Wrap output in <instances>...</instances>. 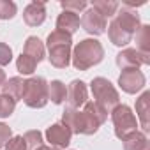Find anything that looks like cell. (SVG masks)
Masks as SVG:
<instances>
[{
  "label": "cell",
  "instance_id": "cb8c5ba5",
  "mask_svg": "<svg viewBox=\"0 0 150 150\" xmlns=\"http://www.w3.org/2000/svg\"><path fill=\"white\" fill-rule=\"evenodd\" d=\"M27 150H37L39 146H42V134L39 131H28L23 136Z\"/></svg>",
  "mask_w": 150,
  "mask_h": 150
},
{
  "label": "cell",
  "instance_id": "ba28073f",
  "mask_svg": "<svg viewBox=\"0 0 150 150\" xmlns=\"http://www.w3.org/2000/svg\"><path fill=\"white\" fill-rule=\"evenodd\" d=\"M146 64H150V55H143L132 48H127L117 55V65L122 69H138L139 65Z\"/></svg>",
  "mask_w": 150,
  "mask_h": 150
},
{
  "label": "cell",
  "instance_id": "5b68a950",
  "mask_svg": "<svg viewBox=\"0 0 150 150\" xmlns=\"http://www.w3.org/2000/svg\"><path fill=\"white\" fill-rule=\"evenodd\" d=\"M90 88H92V94L96 97V103L101 108H104L106 111H111L113 108L118 106L120 96L115 90V87L111 85V81H108L106 78H101V76L94 78L90 83Z\"/></svg>",
  "mask_w": 150,
  "mask_h": 150
},
{
  "label": "cell",
  "instance_id": "4fadbf2b",
  "mask_svg": "<svg viewBox=\"0 0 150 150\" xmlns=\"http://www.w3.org/2000/svg\"><path fill=\"white\" fill-rule=\"evenodd\" d=\"M120 28H124L125 32H129L131 35H134L136 32H138V28L141 27L139 25V16L134 13V11H131V9H127V7H124L118 14H117V18L113 20Z\"/></svg>",
  "mask_w": 150,
  "mask_h": 150
},
{
  "label": "cell",
  "instance_id": "1f68e13d",
  "mask_svg": "<svg viewBox=\"0 0 150 150\" xmlns=\"http://www.w3.org/2000/svg\"><path fill=\"white\" fill-rule=\"evenodd\" d=\"M4 81H6V72H4L2 69H0V87L4 85Z\"/></svg>",
  "mask_w": 150,
  "mask_h": 150
},
{
  "label": "cell",
  "instance_id": "4316f807",
  "mask_svg": "<svg viewBox=\"0 0 150 150\" xmlns=\"http://www.w3.org/2000/svg\"><path fill=\"white\" fill-rule=\"evenodd\" d=\"M16 14V4L9 0H0V20H11Z\"/></svg>",
  "mask_w": 150,
  "mask_h": 150
},
{
  "label": "cell",
  "instance_id": "83f0119b",
  "mask_svg": "<svg viewBox=\"0 0 150 150\" xmlns=\"http://www.w3.org/2000/svg\"><path fill=\"white\" fill-rule=\"evenodd\" d=\"M6 150H27L23 136H14L6 143Z\"/></svg>",
  "mask_w": 150,
  "mask_h": 150
},
{
  "label": "cell",
  "instance_id": "8fae6325",
  "mask_svg": "<svg viewBox=\"0 0 150 150\" xmlns=\"http://www.w3.org/2000/svg\"><path fill=\"white\" fill-rule=\"evenodd\" d=\"M23 20L28 27H39L46 20V6L44 2H32L25 7L23 11Z\"/></svg>",
  "mask_w": 150,
  "mask_h": 150
},
{
  "label": "cell",
  "instance_id": "7a4b0ae2",
  "mask_svg": "<svg viewBox=\"0 0 150 150\" xmlns=\"http://www.w3.org/2000/svg\"><path fill=\"white\" fill-rule=\"evenodd\" d=\"M71 35L60 30H55L48 35V50H50V62L58 69H65L71 64Z\"/></svg>",
  "mask_w": 150,
  "mask_h": 150
},
{
  "label": "cell",
  "instance_id": "5bb4252c",
  "mask_svg": "<svg viewBox=\"0 0 150 150\" xmlns=\"http://www.w3.org/2000/svg\"><path fill=\"white\" fill-rule=\"evenodd\" d=\"M136 113L141 122V129L150 131V92H143L136 101Z\"/></svg>",
  "mask_w": 150,
  "mask_h": 150
},
{
  "label": "cell",
  "instance_id": "9c48e42d",
  "mask_svg": "<svg viewBox=\"0 0 150 150\" xmlns=\"http://www.w3.org/2000/svg\"><path fill=\"white\" fill-rule=\"evenodd\" d=\"M80 25H81L88 34H92V35H101V34H104V32H106V27H108L106 18L101 16V14H99L97 11H94V9H88V11L83 14Z\"/></svg>",
  "mask_w": 150,
  "mask_h": 150
},
{
  "label": "cell",
  "instance_id": "d6986e66",
  "mask_svg": "<svg viewBox=\"0 0 150 150\" xmlns=\"http://www.w3.org/2000/svg\"><path fill=\"white\" fill-rule=\"evenodd\" d=\"M108 35H110V41H111L115 46H125V44H129L131 39H132V35H131L129 32H125L124 28H120L115 21L110 23V27H108Z\"/></svg>",
  "mask_w": 150,
  "mask_h": 150
},
{
  "label": "cell",
  "instance_id": "6da1fadb",
  "mask_svg": "<svg viewBox=\"0 0 150 150\" xmlns=\"http://www.w3.org/2000/svg\"><path fill=\"white\" fill-rule=\"evenodd\" d=\"M104 57V48L97 39H83L81 42L76 44L72 51V65L80 69V71H87L94 65H97Z\"/></svg>",
  "mask_w": 150,
  "mask_h": 150
},
{
  "label": "cell",
  "instance_id": "277c9868",
  "mask_svg": "<svg viewBox=\"0 0 150 150\" xmlns=\"http://www.w3.org/2000/svg\"><path fill=\"white\" fill-rule=\"evenodd\" d=\"M23 103L30 108H42L48 103V81L41 76L28 78L23 88Z\"/></svg>",
  "mask_w": 150,
  "mask_h": 150
},
{
  "label": "cell",
  "instance_id": "52a82bcc",
  "mask_svg": "<svg viewBox=\"0 0 150 150\" xmlns=\"http://www.w3.org/2000/svg\"><path fill=\"white\" fill-rule=\"evenodd\" d=\"M118 85L127 94H136L145 87V74L139 69H124L118 76Z\"/></svg>",
  "mask_w": 150,
  "mask_h": 150
},
{
  "label": "cell",
  "instance_id": "603a6c76",
  "mask_svg": "<svg viewBox=\"0 0 150 150\" xmlns=\"http://www.w3.org/2000/svg\"><path fill=\"white\" fill-rule=\"evenodd\" d=\"M16 67H18V71H20L21 74H32V72L35 71V67H37V62H35L32 57L21 53V55L18 57V60H16Z\"/></svg>",
  "mask_w": 150,
  "mask_h": 150
},
{
  "label": "cell",
  "instance_id": "484cf974",
  "mask_svg": "<svg viewBox=\"0 0 150 150\" xmlns=\"http://www.w3.org/2000/svg\"><path fill=\"white\" fill-rule=\"evenodd\" d=\"M60 6L64 7V11H69V13H80V11H83V9H87V2L85 0H62L60 2Z\"/></svg>",
  "mask_w": 150,
  "mask_h": 150
},
{
  "label": "cell",
  "instance_id": "30bf717a",
  "mask_svg": "<svg viewBox=\"0 0 150 150\" xmlns=\"http://www.w3.org/2000/svg\"><path fill=\"white\" fill-rule=\"evenodd\" d=\"M71 136L72 132L69 131V127H65L64 124H53L51 127H48L46 131V138L53 146L58 148H65L71 143Z\"/></svg>",
  "mask_w": 150,
  "mask_h": 150
},
{
  "label": "cell",
  "instance_id": "2e32d148",
  "mask_svg": "<svg viewBox=\"0 0 150 150\" xmlns=\"http://www.w3.org/2000/svg\"><path fill=\"white\" fill-rule=\"evenodd\" d=\"M122 141H124V150H150V143L146 136L139 131L127 134L125 138H122Z\"/></svg>",
  "mask_w": 150,
  "mask_h": 150
},
{
  "label": "cell",
  "instance_id": "7402d4cb",
  "mask_svg": "<svg viewBox=\"0 0 150 150\" xmlns=\"http://www.w3.org/2000/svg\"><path fill=\"white\" fill-rule=\"evenodd\" d=\"M92 9L97 11L101 16L110 18V16H113L117 13L118 2H115V0H96V2H92Z\"/></svg>",
  "mask_w": 150,
  "mask_h": 150
},
{
  "label": "cell",
  "instance_id": "f1b7e54d",
  "mask_svg": "<svg viewBox=\"0 0 150 150\" xmlns=\"http://www.w3.org/2000/svg\"><path fill=\"white\" fill-rule=\"evenodd\" d=\"M11 60H13V50L6 42H0V65H7Z\"/></svg>",
  "mask_w": 150,
  "mask_h": 150
},
{
  "label": "cell",
  "instance_id": "3957f363",
  "mask_svg": "<svg viewBox=\"0 0 150 150\" xmlns=\"http://www.w3.org/2000/svg\"><path fill=\"white\" fill-rule=\"evenodd\" d=\"M106 118H108V111L104 108H101L96 101L85 103V110L80 111L76 134H94V132H97V129L104 124Z\"/></svg>",
  "mask_w": 150,
  "mask_h": 150
},
{
  "label": "cell",
  "instance_id": "ac0fdd59",
  "mask_svg": "<svg viewBox=\"0 0 150 150\" xmlns=\"http://www.w3.org/2000/svg\"><path fill=\"white\" fill-rule=\"evenodd\" d=\"M23 53L28 55V57H32V58L39 64V62L44 58V44H42V41H41L39 37H35V35H30V37L27 39V42H25Z\"/></svg>",
  "mask_w": 150,
  "mask_h": 150
},
{
  "label": "cell",
  "instance_id": "7c38bea8",
  "mask_svg": "<svg viewBox=\"0 0 150 150\" xmlns=\"http://www.w3.org/2000/svg\"><path fill=\"white\" fill-rule=\"evenodd\" d=\"M67 103H69V108H80L81 104L87 103V87L81 80H74L71 81L69 88H67Z\"/></svg>",
  "mask_w": 150,
  "mask_h": 150
},
{
  "label": "cell",
  "instance_id": "4dcf8cb0",
  "mask_svg": "<svg viewBox=\"0 0 150 150\" xmlns=\"http://www.w3.org/2000/svg\"><path fill=\"white\" fill-rule=\"evenodd\" d=\"M146 0H125V7H138V6H143Z\"/></svg>",
  "mask_w": 150,
  "mask_h": 150
},
{
  "label": "cell",
  "instance_id": "44dd1931",
  "mask_svg": "<svg viewBox=\"0 0 150 150\" xmlns=\"http://www.w3.org/2000/svg\"><path fill=\"white\" fill-rule=\"evenodd\" d=\"M136 44H138V51L143 55H150V27L148 25H141L136 32Z\"/></svg>",
  "mask_w": 150,
  "mask_h": 150
},
{
  "label": "cell",
  "instance_id": "f546056e",
  "mask_svg": "<svg viewBox=\"0 0 150 150\" xmlns=\"http://www.w3.org/2000/svg\"><path fill=\"white\" fill-rule=\"evenodd\" d=\"M11 134H13V132H11V127L0 122V148L6 146V143L11 139Z\"/></svg>",
  "mask_w": 150,
  "mask_h": 150
},
{
  "label": "cell",
  "instance_id": "9a60e30c",
  "mask_svg": "<svg viewBox=\"0 0 150 150\" xmlns=\"http://www.w3.org/2000/svg\"><path fill=\"white\" fill-rule=\"evenodd\" d=\"M78 28H80V18H78V14L69 13V11H64L62 14H58V18H57V30L72 35Z\"/></svg>",
  "mask_w": 150,
  "mask_h": 150
},
{
  "label": "cell",
  "instance_id": "d4e9b609",
  "mask_svg": "<svg viewBox=\"0 0 150 150\" xmlns=\"http://www.w3.org/2000/svg\"><path fill=\"white\" fill-rule=\"evenodd\" d=\"M14 108H16V101L14 99H11L9 96H4V94L0 96V118L11 117Z\"/></svg>",
  "mask_w": 150,
  "mask_h": 150
},
{
  "label": "cell",
  "instance_id": "e0dca14e",
  "mask_svg": "<svg viewBox=\"0 0 150 150\" xmlns=\"http://www.w3.org/2000/svg\"><path fill=\"white\" fill-rule=\"evenodd\" d=\"M23 88H25V81L21 78H9L7 81H4L2 85V94L4 96H9L11 99L18 101L23 97Z\"/></svg>",
  "mask_w": 150,
  "mask_h": 150
},
{
  "label": "cell",
  "instance_id": "d6a6232c",
  "mask_svg": "<svg viewBox=\"0 0 150 150\" xmlns=\"http://www.w3.org/2000/svg\"><path fill=\"white\" fill-rule=\"evenodd\" d=\"M37 150H55V148H51V146H44V145H42V146H39Z\"/></svg>",
  "mask_w": 150,
  "mask_h": 150
},
{
  "label": "cell",
  "instance_id": "8992f818",
  "mask_svg": "<svg viewBox=\"0 0 150 150\" xmlns=\"http://www.w3.org/2000/svg\"><path fill=\"white\" fill-rule=\"evenodd\" d=\"M111 120H113V125H115V134L120 139L125 138L127 134L134 132L136 127H138V122H136L134 113L125 104H118L117 108L111 110Z\"/></svg>",
  "mask_w": 150,
  "mask_h": 150
},
{
  "label": "cell",
  "instance_id": "ffe728a7",
  "mask_svg": "<svg viewBox=\"0 0 150 150\" xmlns=\"http://www.w3.org/2000/svg\"><path fill=\"white\" fill-rule=\"evenodd\" d=\"M67 97V88L62 81L55 80L51 83H48V101L51 99L55 104H62Z\"/></svg>",
  "mask_w": 150,
  "mask_h": 150
}]
</instances>
